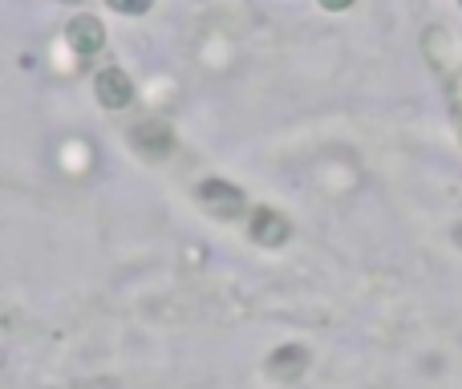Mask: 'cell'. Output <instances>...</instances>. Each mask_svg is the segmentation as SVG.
Masks as SVG:
<instances>
[{"label": "cell", "mask_w": 462, "mask_h": 389, "mask_svg": "<svg viewBox=\"0 0 462 389\" xmlns=\"http://www.w3.org/2000/svg\"><path fill=\"white\" fill-rule=\"evenodd\" d=\"M199 203L219 219H236L244 211V191L224 183V179H208V183H199Z\"/></svg>", "instance_id": "cell-1"}, {"label": "cell", "mask_w": 462, "mask_h": 389, "mask_svg": "<svg viewBox=\"0 0 462 389\" xmlns=\"http://www.w3.org/2000/svg\"><path fill=\"white\" fill-rule=\"evenodd\" d=\"M94 94H97V102H102L106 110H122V106L134 102V86H130V78L122 69H102L97 73Z\"/></svg>", "instance_id": "cell-2"}, {"label": "cell", "mask_w": 462, "mask_h": 389, "mask_svg": "<svg viewBox=\"0 0 462 389\" xmlns=\"http://www.w3.org/2000/svg\"><path fill=\"white\" fill-rule=\"evenodd\" d=\"M247 231H252V239L255 244H263V247H280L288 239V219L280 211H272V207H255L252 211V223H247Z\"/></svg>", "instance_id": "cell-3"}, {"label": "cell", "mask_w": 462, "mask_h": 389, "mask_svg": "<svg viewBox=\"0 0 462 389\" xmlns=\"http://www.w3.org/2000/svg\"><path fill=\"white\" fill-rule=\"evenodd\" d=\"M65 32H69V45H73V53L78 57H94L97 49L106 45V29H102L97 16H73Z\"/></svg>", "instance_id": "cell-4"}, {"label": "cell", "mask_w": 462, "mask_h": 389, "mask_svg": "<svg viewBox=\"0 0 462 389\" xmlns=\"http://www.w3.org/2000/svg\"><path fill=\"white\" fill-rule=\"evenodd\" d=\"M130 138H134V146L143 154H167L171 146H175V134L167 130V122H138V126L130 130Z\"/></svg>", "instance_id": "cell-5"}, {"label": "cell", "mask_w": 462, "mask_h": 389, "mask_svg": "<svg viewBox=\"0 0 462 389\" xmlns=\"http://www.w3.org/2000/svg\"><path fill=\"white\" fill-rule=\"evenodd\" d=\"M304 369H309V353H304L300 345H280V349L268 357V374L272 377H284V382L300 377Z\"/></svg>", "instance_id": "cell-6"}, {"label": "cell", "mask_w": 462, "mask_h": 389, "mask_svg": "<svg viewBox=\"0 0 462 389\" xmlns=\"http://www.w3.org/2000/svg\"><path fill=\"white\" fill-rule=\"evenodd\" d=\"M110 8H118V13H146V8L154 5V0H106Z\"/></svg>", "instance_id": "cell-7"}, {"label": "cell", "mask_w": 462, "mask_h": 389, "mask_svg": "<svg viewBox=\"0 0 462 389\" xmlns=\"http://www.w3.org/2000/svg\"><path fill=\"white\" fill-rule=\"evenodd\" d=\"M320 5H325V8H328V13H341V8H349V5H353V0H320Z\"/></svg>", "instance_id": "cell-8"}, {"label": "cell", "mask_w": 462, "mask_h": 389, "mask_svg": "<svg viewBox=\"0 0 462 389\" xmlns=\"http://www.w3.org/2000/svg\"><path fill=\"white\" fill-rule=\"evenodd\" d=\"M455 239H458V247H462V223H458V227H455Z\"/></svg>", "instance_id": "cell-9"}, {"label": "cell", "mask_w": 462, "mask_h": 389, "mask_svg": "<svg viewBox=\"0 0 462 389\" xmlns=\"http://www.w3.org/2000/svg\"><path fill=\"white\" fill-rule=\"evenodd\" d=\"M65 5H78V0H65Z\"/></svg>", "instance_id": "cell-10"}]
</instances>
